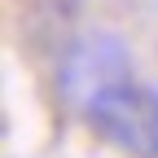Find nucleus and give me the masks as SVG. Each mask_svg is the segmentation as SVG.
I'll return each mask as SVG.
<instances>
[{
    "label": "nucleus",
    "instance_id": "obj_1",
    "mask_svg": "<svg viewBox=\"0 0 158 158\" xmlns=\"http://www.w3.org/2000/svg\"><path fill=\"white\" fill-rule=\"evenodd\" d=\"M123 84H132V57L123 48V40L106 31L75 40L62 57V70H57V88L75 110H88L92 101H101L106 92Z\"/></svg>",
    "mask_w": 158,
    "mask_h": 158
},
{
    "label": "nucleus",
    "instance_id": "obj_2",
    "mask_svg": "<svg viewBox=\"0 0 158 158\" xmlns=\"http://www.w3.org/2000/svg\"><path fill=\"white\" fill-rule=\"evenodd\" d=\"M92 132H101L110 145L127 149L136 158H158V92L145 84H123L106 92L88 110Z\"/></svg>",
    "mask_w": 158,
    "mask_h": 158
}]
</instances>
